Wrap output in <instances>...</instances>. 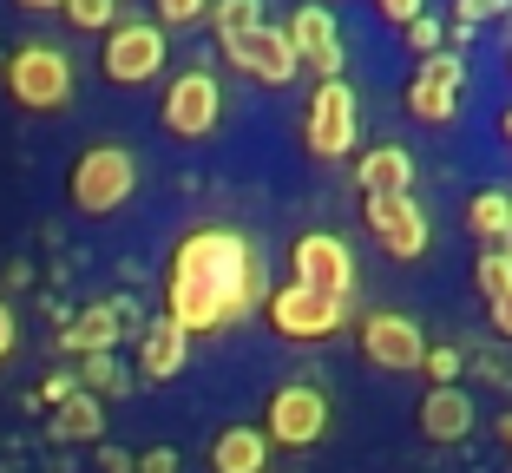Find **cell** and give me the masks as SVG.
I'll return each mask as SVG.
<instances>
[{
	"label": "cell",
	"instance_id": "6da1fadb",
	"mask_svg": "<svg viewBox=\"0 0 512 473\" xmlns=\"http://www.w3.org/2000/svg\"><path fill=\"white\" fill-rule=\"evenodd\" d=\"M270 296V263L237 224H197L165 270V316L191 336H217L230 322L256 316Z\"/></svg>",
	"mask_w": 512,
	"mask_h": 473
},
{
	"label": "cell",
	"instance_id": "d6a6232c",
	"mask_svg": "<svg viewBox=\"0 0 512 473\" xmlns=\"http://www.w3.org/2000/svg\"><path fill=\"white\" fill-rule=\"evenodd\" d=\"M132 473H178V454H171V447H151V454L138 460Z\"/></svg>",
	"mask_w": 512,
	"mask_h": 473
},
{
	"label": "cell",
	"instance_id": "52a82bcc",
	"mask_svg": "<svg viewBox=\"0 0 512 473\" xmlns=\"http://www.w3.org/2000/svg\"><path fill=\"white\" fill-rule=\"evenodd\" d=\"M362 224H368V237H375V250H381V257H394V263H421L427 250H434V224H427V211H421L414 191L368 198L362 204Z\"/></svg>",
	"mask_w": 512,
	"mask_h": 473
},
{
	"label": "cell",
	"instance_id": "9c48e42d",
	"mask_svg": "<svg viewBox=\"0 0 512 473\" xmlns=\"http://www.w3.org/2000/svg\"><path fill=\"white\" fill-rule=\"evenodd\" d=\"M289 283L355 303V250H348L335 230H302L296 244H289Z\"/></svg>",
	"mask_w": 512,
	"mask_h": 473
},
{
	"label": "cell",
	"instance_id": "836d02e7",
	"mask_svg": "<svg viewBox=\"0 0 512 473\" xmlns=\"http://www.w3.org/2000/svg\"><path fill=\"white\" fill-rule=\"evenodd\" d=\"M79 388V375H46V401H60V395H73Z\"/></svg>",
	"mask_w": 512,
	"mask_h": 473
},
{
	"label": "cell",
	"instance_id": "3957f363",
	"mask_svg": "<svg viewBox=\"0 0 512 473\" xmlns=\"http://www.w3.org/2000/svg\"><path fill=\"white\" fill-rule=\"evenodd\" d=\"M132 191H138V152L132 145L99 138V145H86V152L73 158L66 198H73L79 217H119L125 204H132Z\"/></svg>",
	"mask_w": 512,
	"mask_h": 473
},
{
	"label": "cell",
	"instance_id": "7c38bea8",
	"mask_svg": "<svg viewBox=\"0 0 512 473\" xmlns=\"http://www.w3.org/2000/svg\"><path fill=\"white\" fill-rule=\"evenodd\" d=\"M230 66H237L243 79H256V86H289V79L302 73V60H296V46H289V33L283 27H270V20H256L250 33H237L230 46H217Z\"/></svg>",
	"mask_w": 512,
	"mask_h": 473
},
{
	"label": "cell",
	"instance_id": "cb8c5ba5",
	"mask_svg": "<svg viewBox=\"0 0 512 473\" xmlns=\"http://www.w3.org/2000/svg\"><path fill=\"white\" fill-rule=\"evenodd\" d=\"M60 14L73 20L79 33H106L112 20H125V0H66Z\"/></svg>",
	"mask_w": 512,
	"mask_h": 473
},
{
	"label": "cell",
	"instance_id": "ffe728a7",
	"mask_svg": "<svg viewBox=\"0 0 512 473\" xmlns=\"http://www.w3.org/2000/svg\"><path fill=\"white\" fill-rule=\"evenodd\" d=\"M53 434H60V441H99V434H106V401L92 395V388L60 395L53 401Z\"/></svg>",
	"mask_w": 512,
	"mask_h": 473
},
{
	"label": "cell",
	"instance_id": "1f68e13d",
	"mask_svg": "<svg viewBox=\"0 0 512 473\" xmlns=\"http://www.w3.org/2000/svg\"><path fill=\"white\" fill-rule=\"evenodd\" d=\"M14 349H20V316H14V303L0 296V362H7Z\"/></svg>",
	"mask_w": 512,
	"mask_h": 473
},
{
	"label": "cell",
	"instance_id": "603a6c76",
	"mask_svg": "<svg viewBox=\"0 0 512 473\" xmlns=\"http://www.w3.org/2000/svg\"><path fill=\"white\" fill-rule=\"evenodd\" d=\"M79 388H92V395H119V388H132V375L112 362V349L106 355H79Z\"/></svg>",
	"mask_w": 512,
	"mask_h": 473
},
{
	"label": "cell",
	"instance_id": "4fadbf2b",
	"mask_svg": "<svg viewBox=\"0 0 512 473\" xmlns=\"http://www.w3.org/2000/svg\"><path fill=\"white\" fill-rule=\"evenodd\" d=\"M362 355L375 368H388V375H421L427 336H421V322L401 316V309H375V316H362Z\"/></svg>",
	"mask_w": 512,
	"mask_h": 473
},
{
	"label": "cell",
	"instance_id": "d4e9b609",
	"mask_svg": "<svg viewBox=\"0 0 512 473\" xmlns=\"http://www.w3.org/2000/svg\"><path fill=\"white\" fill-rule=\"evenodd\" d=\"M473 283H480V296H499L512 283V250L506 244H486L480 263H473Z\"/></svg>",
	"mask_w": 512,
	"mask_h": 473
},
{
	"label": "cell",
	"instance_id": "277c9868",
	"mask_svg": "<svg viewBox=\"0 0 512 473\" xmlns=\"http://www.w3.org/2000/svg\"><path fill=\"white\" fill-rule=\"evenodd\" d=\"M302 145L316 165H342V158L362 152V106H355L348 79H316L309 112H302Z\"/></svg>",
	"mask_w": 512,
	"mask_h": 473
},
{
	"label": "cell",
	"instance_id": "9a60e30c",
	"mask_svg": "<svg viewBox=\"0 0 512 473\" xmlns=\"http://www.w3.org/2000/svg\"><path fill=\"white\" fill-rule=\"evenodd\" d=\"M191 329H178L171 316H151L145 329H138V375L145 382H171V375H184L191 368Z\"/></svg>",
	"mask_w": 512,
	"mask_h": 473
},
{
	"label": "cell",
	"instance_id": "e575fe53",
	"mask_svg": "<svg viewBox=\"0 0 512 473\" xmlns=\"http://www.w3.org/2000/svg\"><path fill=\"white\" fill-rule=\"evenodd\" d=\"M14 7H20V14H60L66 0H14Z\"/></svg>",
	"mask_w": 512,
	"mask_h": 473
},
{
	"label": "cell",
	"instance_id": "7a4b0ae2",
	"mask_svg": "<svg viewBox=\"0 0 512 473\" xmlns=\"http://www.w3.org/2000/svg\"><path fill=\"white\" fill-rule=\"evenodd\" d=\"M0 86L20 112H66L79 92V66L60 40H20L0 60Z\"/></svg>",
	"mask_w": 512,
	"mask_h": 473
},
{
	"label": "cell",
	"instance_id": "f35d334b",
	"mask_svg": "<svg viewBox=\"0 0 512 473\" xmlns=\"http://www.w3.org/2000/svg\"><path fill=\"white\" fill-rule=\"evenodd\" d=\"M506 250H512V230H506Z\"/></svg>",
	"mask_w": 512,
	"mask_h": 473
},
{
	"label": "cell",
	"instance_id": "8992f818",
	"mask_svg": "<svg viewBox=\"0 0 512 473\" xmlns=\"http://www.w3.org/2000/svg\"><path fill=\"white\" fill-rule=\"evenodd\" d=\"M217 119H224V79L211 66H184L158 99V125L171 138H211Z\"/></svg>",
	"mask_w": 512,
	"mask_h": 473
},
{
	"label": "cell",
	"instance_id": "4316f807",
	"mask_svg": "<svg viewBox=\"0 0 512 473\" xmlns=\"http://www.w3.org/2000/svg\"><path fill=\"white\" fill-rule=\"evenodd\" d=\"M460 368H467V355H460V349H453V342H440V349H434V342H427V355H421V375H427V382H460Z\"/></svg>",
	"mask_w": 512,
	"mask_h": 473
},
{
	"label": "cell",
	"instance_id": "74e56055",
	"mask_svg": "<svg viewBox=\"0 0 512 473\" xmlns=\"http://www.w3.org/2000/svg\"><path fill=\"white\" fill-rule=\"evenodd\" d=\"M499 132H506V138H512V106H506V119H499Z\"/></svg>",
	"mask_w": 512,
	"mask_h": 473
},
{
	"label": "cell",
	"instance_id": "30bf717a",
	"mask_svg": "<svg viewBox=\"0 0 512 473\" xmlns=\"http://www.w3.org/2000/svg\"><path fill=\"white\" fill-rule=\"evenodd\" d=\"M270 447H316L329 434V388L316 375H302V382H283L270 395Z\"/></svg>",
	"mask_w": 512,
	"mask_h": 473
},
{
	"label": "cell",
	"instance_id": "f546056e",
	"mask_svg": "<svg viewBox=\"0 0 512 473\" xmlns=\"http://www.w3.org/2000/svg\"><path fill=\"white\" fill-rule=\"evenodd\" d=\"M486 322H493V336L512 342V283H506L499 296H486Z\"/></svg>",
	"mask_w": 512,
	"mask_h": 473
},
{
	"label": "cell",
	"instance_id": "4dcf8cb0",
	"mask_svg": "<svg viewBox=\"0 0 512 473\" xmlns=\"http://www.w3.org/2000/svg\"><path fill=\"white\" fill-rule=\"evenodd\" d=\"M375 14L388 20V27H407L414 14H427V0H375Z\"/></svg>",
	"mask_w": 512,
	"mask_h": 473
},
{
	"label": "cell",
	"instance_id": "484cf974",
	"mask_svg": "<svg viewBox=\"0 0 512 473\" xmlns=\"http://www.w3.org/2000/svg\"><path fill=\"white\" fill-rule=\"evenodd\" d=\"M204 14H211V0H151V20H158L165 33L204 27Z\"/></svg>",
	"mask_w": 512,
	"mask_h": 473
},
{
	"label": "cell",
	"instance_id": "2e32d148",
	"mask_svg": "<svg viewBox=\"0 0 512 473\" xmlns=\"http://www.w3.org/2000/svg\"><path fill=\"white\" fill-rule=\"evenodd\" d=\"M125 329H132V303H92V309H79V322H66L60 349L66 355H106V349H119Z\"/></svg>",
	"mask_w": 512,
	"mask_h": 473
},
{
	"label": "cell",
	"instance_id": "d6986e66",
	"mask_svg": "<svg viewBox=\"0 0 512 473\" xmlns=\"http://www.w3.org/2000/svg\"><path fill=\"white\" fill-rule=\"evenodd\" d=\"M211 473H270V434L263 428H224L211 441Z\"/></svg>",
	"mask_w": 512,
	"mask_h": 473
},
{
	"label": "cell",
	"instance_id": "ac0fdd59",
	"mask_svg": "<svg viewBox=\"0 0 512 473\" xmlns=\"http://www.w3.org/2000/svg\"><path fill=\"white\" fill-rule=\"evenodd\" d=\"M421 428H427V441H467V434H473V401H467V388H460V382L427 388Z\"/></svg>",
	"mask_w": 512,
	"mask_h": 473
},
{
	"label": "cell",
	"instance_id": "e0dca14e",
	"mask_svg": "<svg viewBox=\"0 0 512 473\" xmlns=\"http://www.w3.org/2000/svg\"><path fill=\"white\" fill-rule=\"evenodd\" d=\"M414 152L407 145H368L362 158H355V184H362V198H394V191H414Z\"/></svg>",
	"mask_w": 512,
	"mask_h": 473
},
{
	"label": "cell",
	"instance_id": "d590c367",
	"mask_svg": "<svg viewBox=\"0 0 512 473\" xmlns=\"http://www.w3.org/2000/svg\"><path fill=\"white\" fill-rule=\"evenodd\" d=\"M106 473H132V460H125V454H112V447H106Z\"/></svg>",
	"mask_w": 512,
	"mask_h": 473
},
{
	"label": "cell",
	"instance_id": "83f0119b",
	"mask_svg": "<svg viewBox=\"0 0 512 473\" xmlns=\"http://www.w3.org/2000/svg\"><path fill=\"white\" fill-rule=\"evenodd\" d=\"M401 33H407V46H414L421 60H427V53H440V46H447V27H440L434 14H414V20H407Z\"/></svg>",
	"mask_w": 512,
	"mask_h": 473
},
{
	"label": "cell",
	"instance_id": "7402d4cb",
	"mask_svg": "<svg viewBox=\"0 0 512 473\" xmlns=\"http://www.w3.org/2000/svg\"><path fill=\"white\" fill-rule=\"evenodd\" d=\"M211 33H217V46H230L237 33H250L256 20H263V0H211Z\"/></svg>",
	"mask_w": 512,
	"mask_h": 473
},
{
	"label": "cell",
	"instance_id": "8d00e7d4",
	"mask_svg": "<svg viewBox=\"0 0 512 473\" xmlns=\"http://www.w3.org/2000/svg\"><path fill=\"white\" fill-rule=\"evenodd\" d=\"M499 434H506V447H512V414H499Z\"/></svg>",
	"mask_w": 512,
	"mask_h": 473
},
{
	"label": "cell",
	"instance_id": "ba28073f",
	"mask_svg": "<svg viewBox=\"0 0 512 473\" xmlns=\"http://www.w3.org/2000/svg\"><path fill=\"white\" fill-rule=\"evenodd\" d=\"M263 316L289 342H329V336H342L348 303L342 296H322V290H302V283H283V290L263 296Z\"/></svg>",
	"mask_w": 512,
	"mask_h": 473
},
{
	"label": "cell",
	"instance_id": "5bb4252c",
	"mask_svg": "<svg viewBox=\"0 0 512 473\" xmlns=\"http://www.w3.org/2000/svg\"><path fill=\"white\" fill-rule=\"evenodd\" d=\"M289 46H296L302 66H316V79H342V27H335V14L322 7V0H302L296 14H289Z\"/></svg>",
	"mask_w": 512,
	"mask_h": 473
},
{
	"label": "cell",
	"instance_id": "8fae6325",
	"mask_svg": "<svg viewBox=\"0 0 512 473\" xmlns=\"http://www.w3.org/2000/svg\"><path fill=\"white\" fill-rule=\"evenodd\" d=\"M460 92H467V60L440 46V53H427V60L414 66V79H407V112L421 125H453Z\"/></svg>",
	"mask_w": 512,
	"mask_h": 473
},
{
	"label": "cell",
	"instance_id": "f1b7e54d",
	"mask_svg": "<svg viewBox=\"0 0 512 473\" xmlns=\"http://www.w3.org/2000/svg\"><path fill=\"white\" fill-rule=\"evenodd\" d=\"M499 14H512V0H453V27H480Z\"/></svg>",
	"mask_w": 512,
	"mask_h": 473
},
{
	"label": "cell",
	"instance_id": "5b68a950",
	"mask_svg": "<svg viewBox=\"0 0 512 473\" xmlns=\"http://www.w3.org/2000/svg\"><path fill=\"white\" fill-rule=\"evenodd\" d=\"M171 60V40L158 20H112L106 27V46H99V73L112 79V86H145V79H158Z\"/></svg>",
	"mask_w": 512,
	"mask_h": 473
},
{
	"label": "cell",
	"instance_id": "44dd1931",
	"mask_svg": "<svg viewBox=\"0 0 512 473\" xmlns=\"http://www.w3.org/2000/svg\"><path fill=\"white\" fill-rule=\"evenodd\" d=\"M467 230L480 237V244H506V230H512V191H473Z\"/></svg>",
	"mask_w": 512,
	"mask_h": 473
}]
</instances>
